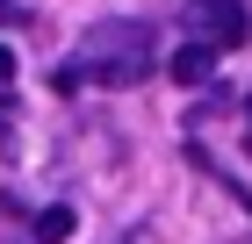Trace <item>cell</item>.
I'll return each mask as SVG.
<instances>
[{"instance_id":"cell-3","label":"cell","mask_w":252,"mask_h":244,"mask_svg":"<svg viewBox=\"0 0 252 244\" xmlns=\"http://www.w3.org/2000/svg\"><path fill=\"white\" fill-rule=\"evenodd\" d=\"M166 72H173L180 86H209V79H216V51H209V43H180V51L166 57Z\"/></svg>"},{"instance_id":"cell-4","label":"cell","mask_w":252,"mask_h":244,"mask_svg":"<svg viewBox=\"0 0 252 244\" xmlns=\"http://www.w3.org/2000/svg\"><path fill=\"white\" fill-rule=\"evenodd\" d=\"M72 223H79L72 208H36V244H65V237H72Z\"/></svg>"},{"instance_id":"cell-1","label":"cell","mask_w":252,"mask_h":244,"mask_svg":"<svg viewBox=\"0 0 252 244\" xmlns=\"http://www.w3.org/2000/svg\"><path fill=\"white\" fill-rule=\"evenodd\" d=\"M152 29L144 22H94L87 29V43H79V57H65L58 65V94H79V86H137V79L152 72Z\"/></svg>"},{"instance_id":"cell-7","label":"cell","mask_w":252,"mask_h":244,"mask_svg":"<svg viewBox=\"0 0 252 244\" xmlns=\"http://www.w3.org/2000/svg\"><path fill=\"white\" fill-rule=\"evenodd\" d=\"M245 151H252V108H245Z\"/></svg>"},{"instance_id":"cell-2","label":"cell","mask_w":252,"mask_h":244,"mask_svg":"<svg viewBox=\"0 0 252 244\" xmlns=\"http://www.w3.org/2000/svg\"><path fill=\"white\" fill-rule=\"evenodd\" d=\"M188 29L209 51H238V43H252V7L245 0H188Z\"/></svg>"},{"instance_id":"cell-6","label":"cell","mask_w":252,"mask_h":244,"mask_svg":"<svg viewBox=\"0 0 252 244\" xmlns=\"http://www.w3.org/2000/svg\"><path fill=\"white\" fill-rule=\"evenodd\" d=\"M7 79H15V51L0 43V86H7Z\"/></svg>"},{"instance_id":"cell-5","label":"cell","mask_w":252,"mask_h":244,"mask_svg":"<svg viewBox=\"0 0 252 244\" xmlns=\"http://www.w3.org/2000/svg\"><path fill=\"white\" fill-rule=\"evenodd\" d=\"M22 22H29V7L22 0H0V29H22Z\"/></svg>"}]
</instances>
